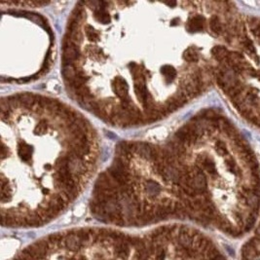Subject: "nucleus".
Returning <instances> with one entry per match:
<instances>
[{
    "instance_id": "f257e3e1",
    "label": "nucleus",
    "mask_w": 260,
    "mask_h": 260,
    "mask_svg": "<svg viewBox=\"0 0 260 260\" xmlns=\"http://www.w3.org/2000/svg\"><path fill=\"white\" fill-rule=\"evenodd\" d=\"M226 248L229 249V253H230V254H231L232 256H234V254H235V253H234V251H233V249H232L231 248H230V246H226Z\"/></svg>"
}]
</instances>
